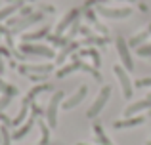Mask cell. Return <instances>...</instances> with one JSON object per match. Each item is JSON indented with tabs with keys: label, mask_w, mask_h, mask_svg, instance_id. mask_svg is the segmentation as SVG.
I'll return each mask as SVG.
<instances>
[{
	"label": "cell",
	"mask_w": 151,
	"mask_h": 145,
	"mask_svg": "<svg viewBox=\"0 0 151 145\" xmlns=\"http://www.w3.org/2000/svg\"><path fill=\"white\" fill-rule=\"evenodd\" d=\"M63 90H55L52 94L50 101H48V107H46V122H48L50 128H55L58 126V111L63 103Z\"/></svg>",
	"instance_id": "1"
},
{
	"label": "cell",
	"mask_w": 151,
	"mask_h": 145,
	"mask_svg": "<svg viewBox=\"0 0 151 145\" xmlns=\"http://www.w3.org/2000/svg\"><path fill=\"white\" fill-rule=\"evenodd\" d=\"M73 59H75L73 63L63 65V67L59 69L58 73H55V76H58V78H63V76H67V74H71L73 71H77V69H78V71H86V73H90V74H92V76H96V80H101V74L98 73V69H94V67H90V65H86L84 61H82V59H78L77 56H75Z\"/></svg>",
	"instance_id": "2"
},
{
	"label": "cell",
	"mask_w": 151,
	"mask_h": 145,
	"mask_svg": "<svg viewBox=\"0 0 151 145\" xmlns=\"http://www.w3.org/2000/svg\"><path fill=\"white\" fill-rule=\"evenodd\" d=\"M109 97H111V86H107V84L101 86L98 97L94 99V103L90 105V109L86 111V116H88V119H96V116L103 111V107L109 103Z\"/></svg>",
	"instance_id": "3"
},
{
	"label": "cell",
	"mask_w": 151,
	"mask_h": 145,
	"mask_svg": "<svg viewBox=\"0 0 151 145\" xmlns=\"http://www.w3.org/2000/svg\"><path fill=\"white\" fill-rule=\"evenodd\" d=\"M113 73H115V76L119 78V84H121V88H122V97H124V99H132V96H134V82L130 80L128 71H126L122 65H115Z\"/></svg>",
	"instance_id": "4"
},
{
	"label": "cell",
	"mask_w": 151,
	"mask_h": 145,
	"mask_svg": "<svg viewBox=\"0 0 151 145\" xmlns=\"http://www.w3.org/2000/svg\"><path fill=\"white\" fill-rule=\"evenodd\" d=\"M19 50L27 56H38V57H50L54 59L55 57V52L54 48L50 46H44V44H29V42H21L19 44Z\"/></svg>",
	"instance_id": "5"
},
{
	"label": "cell",
	"mask_w": 151,
	"mask_h": 145,
	"mask_svg": "<svg viewBox=\"0 0 151 145\" xmlns=\"http://www.w3.org/2000/svg\"><path fill=\"white\" fill-rule=\"evenodd\" d=\"M115 46H117L119 57H121V61H122V67H124L128 73L134 71V59H132V54H130L128 42H126L122 36H117V40H115Z\"/></svg>",
	"instance_id": "6"
},
{
	"label": "cell",
	"mask_w": 151,
	"mask_h": 145,
	"mask_svg": "<svg viewBox=\"0 0 151 145\" xmlns=\"http://www.w3.org/2000/svg\"><path fill=\"white\" fill-rule=\"evenodd\" d=\"M33 109H35V111H31V115L27 116V122L15 128V132L12 134V139H23V138H25V136H27V134L31 132V128H33V124L37 122V116L40 115V111H42V109L38 107V105H35Z\"/></svg>",
	"instance_id": "7"
},
{
	"label": "cell",
	"mask_w": 151,
	"mask_h": 145,
	"mask_svg": "<svg viewBox=\"0 0 151 145\" xmlns=\"http://www.w3.org/2000/svg\"><path fill=\"white\" fill-rule=\"evenodd\" d=\"M88 96V86L86 84H82L81 88L77 90V92L73 94V96H69L67 99H63V103H61V109L63 111H69V109H75L77 105H81L82 101H84V97Z\"/></svg>",
	"instance_id": "8"
},
{
	"label": "cell",
	"mask_w": 151,
	"mask_h": 145,
	"mask_svg": "<svg viewBox=\"0 0 151 145\" xmlns=\"http://www.w3.org/2000/svg\"><path fill=\"white\" fill-rule=\"evenodd\" d=\"M42 19H44V14H42V11H35V14L27 15V17H23L21 21L15 23V25L10 29V34H19L21 31H25L27 27H31V25H35V23L42 21Z\"/></svg>",
	"instance_id": "9"
},
{
	"label": "cell",
	"mask_w": 151,
	"mask_h": 145,
	"mask_svg": "<svg viewBox=\"0 0 151 145\" xmlns=\"http://www.w3.org/2000/svg\"><path fill=\"white\" fill-rule=\"evenodd\" d=\"M96 11L103 17H109V19H124L132 14L130 8H107V6H98Z\"/></svg>",
	"instance_id": "10"
},
{
	"label": "cell",
	"mask_w": 151,
	"mask_h": 145,
	"mask_svg": "<svg viewBox=\"0 0 151 145\" xmlns=\"http://www.w3.org/2000/svg\"><path fill=\"white\" fill-rule=\"evenodd\" d=\"M78 17H81V10H78V8H73L71 11H67V15L58 23V27H55V33H54V34H55V36H63V33L67 31V27L73 25L75 21H78Z\"/></svg>",
	"instance_id": "11"
},
{
	"label": "cell",
	"mask_w": 151,
	"mask_h": 145,
	"mask_svg": "<svg viewBox=\"0 0 151 145\" xmlns=\"http://www.w3.org/2000/svg\"><path fill=\"white\" fill-rule=\"evenodd\" d=\"M54 71V65L52 63H44V65H19V73L21 74H50Z\"/></svg>",
	"instance_id": "12"
},
{
	"label": "cell",
	"mask_w": 151,
	"mask_h": 145,
	"mask_svg": "<svg viewBox=\"0 0 151 145\" xmlns=\"http://www.w3.org/2000/svg\"><path fill=\"white\" fill-rule=\"evenodd\" d=\"M149 109H151V99L145 97V99L130 103L128 107L124 109V116H134V115H138V113H142V111H149Z\"/></svg>",
	"instance_id": "13"
},
{
	"label": "cell",
	"mask_w": 151,
	"mask_h": 145,
	"mask_svg": "<svg viewBox=\"0 0 151 145\" xmlns=\"http://www.w3.org/2000/svg\"><path fill=\"white\" fill-rule=\"evenodd\" d=\"M78 46H81V42H77V40H71L67 46H63L61 48V52L55 56V65H63L67 61V57L71 56V54H75L78 50Z\"/></svg>",
	"instance_id": "14"
},
{
	"label": "cell",
	"mask_w": 151,
	"mask_h": 145,
	"mask_svg": "<svg viewBox=\"0 0 151 145\" xmlns=\"http://www.w3.org/2000/svg\"><path fill=\"white\" fill-rule=\"evenodd\" d=\"M145 116L142 115H134V116H126V119L122 120H117V122L113 124V128H117V130H121V128H134V126H140V124L145 122Z\"/></svg>",
	"instance_id": "15"
},
{
	"label": "cell",
	"mask_w": 151,
	"mask_h": 145,
	"mask_svg": "<svg viewBox=\"0 0 151 145\" xmlns=\"http://www.w3.org/2000/svg\"><path fill=\"white\" fill-rule=\"evenodd\" d=\"M149 36H151V25H149L145 31H142V33L134 34V36L128 40V46H130V48H140L142 44H145V40H147Z\"/></svg>",
	"instance_id": "16"
},
{
	"label": "cell",
	"mask_w": 151,
	"mask_h": 145,
	"mask_svg": "<svg viewBox=\"0 0 151 145\" xmlns=\"http://www.w3.org/2000/svg\"><path fill=\"white\" fill-rule=\"evenodd\" d=\"M27 0H15V2H12L10 6H6V8H2L0 10V21H4V19H8L12 14H15V11H19L23 8V4H25Z\"/></svg>",
	"instance_id": "17"
},
{
	"label": "cell",
	"mask_w": 151,
	"mask_h": 145,
	"mask_svg": "<svg viewBox=\"0 0 151 145\" xmlns=\"http://www.w3.org/2000/svg\"><path fill=\"white\" fill-rule=\"evenodd\" d=\"M50 34V27H42V29H38V31H35V33H25L21 36V40L23 42H31V40H40V38H44V36H48Z\"/></svg>",
	"instance_id": "18"
},
{
	"label": "cell",
	"mask_w": 151,
	"mask_h": 145,
	"mask_svg": "<svg viewBox=\"0 0 151 145\" xmlns=\"http://www.w3.org/2000/svg\"><path fill=\"white\" fill-rule=\"evenodd\" d=\"M46 90H48V92H52V90H54V88H52V84H38L37 88H33V90H31L29 94H27V97H25L23 101H27V103H29V101H31V99H35L37 96H40V94H44Z\"/></svg>",
	"instance_id": "19"
},
{
	"label": "cell",
	"mask_w": 151,
	"mask_h": 145,
	"mask_svg": "<svg viewBox=\"0 0 151 145\" xmlns=\"http://www.w3.org/2000/svg\"><path fill=\"white\" fill-rule=\"evenodd\" d=\"M38 126H40V130H42V139H40V143H38V145H48L50 143V126H48V122L40 120Z\"/></svg>",
	"instance_id": "20"
},
{
	"label": "cell",
	"mask_w": 151,
	"mask_h": 145,
	"mask_svg": "<svg viewBox=\"0 0 151 145\" xmlns=\"http://www.w3.org/2000/svg\"><path fill=\"white\" fill-rule=\"evenodd\" d=\"M0 143L10 145L12 143V134L8 132V126H0Z\"/></svg>",
	"instance_id": "21"
},
{
	"label": "cell",
	"mask_w": 151,
	"mask_h": 145,
	"mask_svg": "<svg viewBox=\"0 0 151 145\" xmlns=\"http://www.w3.org/2000/svg\"><path fill=\"white\" fill-rule=\"evenodd\" d=\"M81 56H90L94 59V63H96V67L100 65V54L96 52V50H92V48H84V50H81Z\"/></svg>",
	"instance_id": "22"
},
{
	"label": "cell",
	"mask_w": 151,
	"mask_h": 145,
	"mask_svg": "<svg viewBox=\"0 0 151 145\" xmlns=\"http://www.w3.org/2000/svg\"><path fill=\"white\" fill-rule=\"evenodd\" d=\"M136 54L142 56V57H151V42H145L140 48H136Z\"/></svg>",
	"instance_id": "23"
},
{
	"label": "cell",
	"mask_w": 151,
	"mask_h": 145,
	"mask_svg": "<svg viewBox=\"0 0 151 145\" xmlns=\"http://www.w3.org/2000/svg\"><path fill=\"white\" fill-rule=\"evenodd\" d=\"M134 88H151V76L138 78V80L134 82Z\"/></svg>",
	"instance_id": "24"
},
{
	"label": "cell",
	"mask_w": 151,
	"mask_h": 145,
	"mask_svg": "<svg viewBox=\"0 0 151 145\" xmlns=\"http://www.w3.org/2000/svg\"><path fill=\"white\" fill-rule=\"evenodd\" d=\"M14 96H15V94H4V96L0 97V109H6L8 103L14 99Z\"/></svg>",
	"instance_id": "25"
},
{
	"label": "cell",
	"mask_w": 151,
	"mask_h": 145,
	"mask_svg": "<svg viewBox=\"0 0 151 145\" xmlns=\"http://www.w3.org/2000/svg\"><path fill=\"white\" fill-rule=\"evenodd\" d=\"M29 78L33 82H44V80H48V74H31Z\"/></svg>",
	"instance_id": "26"
},
{
	"label": "cell",
	"mask_w": 151,
	"mask_h": 145,
	"mask_svg": "<svg viewBox=\"0 0 151 145\" xmlns=\"http://www.w3.org/2000/svg\"><path fill=\"white\" fill-rule=\"evenodd\" d=\"M0 34H10V31H6V27L0 25Z\"/></svg>",
	"instance_id": "27"
},
{
	"label": "cell",
	"mask_w": 151,
	"mask_h": 145,
	"mask_svg": "<svg viewBox=\"0 0 151 145\" xmlns=\"http://www.w3.org/2000/svg\"><path fill=\"white\" fill-rule=\"evenodd\" d=\"M0 74H4V61H2V57H0Z\"/></svg>",
	"instance_id": "28"
},
{
	"label": "cell",
	"mask_w": 151,
	"mask_h": 145,
	"mask_svg": "<svg viewBox=\"0 0 151 145\" xmlns=\"http://www.w3.org/2000/svg\"><path fill=\"white\" fill-rule=\"evenodd\" d=\"M121 2H124V0H121ZM126 2H134V0H126Z\"/></svg>",
	"instance_id": "29"
},
{
	"label": "cell",
	"mask_w": 151,
	"mask_h": 145,
	"mask_svg": "<svg viewBox=\"0 0 151 145\" xmlns=\"http://www.w3.org/2000/svg\"><path fill=\"white\" fill-rule=\"evenodd\" d=\"M77 145H88V143H77Z\"/></svg>",
	"instance_id": "30"
},
{
	"label": "cell",
	"mask_w": 151,
	"mask_h": 145,
	"mask_svg": "<svg viewBox=\"0 0 151 145\" xmlns=\"http://www.w3.org/2000/svg\"><path fill=\"white\" fill-rule=\"evenodd\" d=\"M48 145H59V143H48Z\"/></svg>",
	"instance_id": "31"
},
{
	"label": "cell",
	"mask_w": 151,
	"mask_h": 145,
	"mask_svg": "<svg viewBox=\"0 0 151 145\" xmlns=\"http://www.w3.org/2000/svg\"><path fill=\"white\" fill-rule=\"evenodd\" d=\"M145 145H151V141H147V143H145Z\"/></svg>",
	"instance_id": "32"
},
{
	"label": "cell",
	"mask_w": 151,
	"mask_h": 145,
	"mask_svg": "<svg viewBox=\"0 0 151 145\" xmlns=\"http://www.w3.org/2000/svg\"><path fill=\"white\" fill-rule=\"evenodd\" d=\"M147 97H149V99H151V94H149V96H147Z\"/></svg>",
	"instance_id": "33"
},
{
	"label": "cell",
	"mask_w": 151,
	"mask_h": 145,
	"mask_svg": "<svg viewBox=\"0 0 151 145\" xmlns=\"http://www.w3.org/2000/svg\"><path fill=\"white\" fill-rule=\"evenodd\" d=\"M149 116H151V109H149Z\"/></svg>",
	"instance_id": "34"
}]
</instances>
